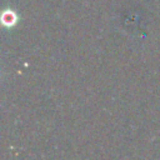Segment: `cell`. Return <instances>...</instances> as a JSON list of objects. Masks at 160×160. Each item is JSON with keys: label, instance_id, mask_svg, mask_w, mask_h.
Segmentation results:
<instances>
[{"label": "cell", "instance_id": "6da1fadb", "mask_svg": "<svg viewBox=\"0 0 160 160\" xmlns=\"http://www.w3.org/2000/svg\"><path fill=\"white\" fill-rule=\"evenodd\" d=\"M1 21H2L4 26H6V28H12V26L18 22V16H16V14H15L12 10H5V11L2 12Z\"/></svg>", "mask_w": 160, "mask_h": 160}]
</instances>
